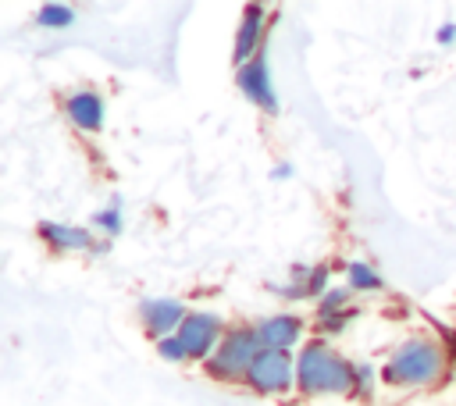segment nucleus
Returning <instances> with one entry per match:
<instances>
[{"instance_id":"nucleus-1","label":"nucleus","mask_w":456,"mask_h":406,"mask_svg":"<svg viewBox=\"0 0 456 406\" xmlns=\"http://www.w3.org/2000/svg\"><path fill=\"white\" fill-rule=\"evenodd\" d=\"M356 363L331 349L324 338H314L296 356V388L303 395H349Z\"/></svg>"},{"instance_id":"nucleus-2","label":"nucleus","mask_w":456,"mask_h":406,"mask_svg":"<svg viewBox=\"0 0 456 406\" xmlns=\"http://www.w3.org/2000/svg\"><path fill=\"white\" fill-rule=\"evenodd\" d=\"M449 367V353L442 342L428 338V335H413L406 338L385 363V381L395 388H410V385H438L445 378Z\"/></svg>"},{"instance_id":"nucleus-3","label":"nucleus","mask_w":456,"mask_h":406,"mask_svg":"<svg viewBox=\"0 0 456 406\" xmlns=\"http://www.w3.org/2000/svg\"><path fill=\"white\" fill-rule=\"evenodd\" d=\"M260 335H256V328H228V335L221 338V345H217V353L203 363L207 367V374L214 378V381H246V374H249V367H253V360L260 356Z\"/></svg>"},{"instance_id":"nucleus-4","label":"nucleus","mask_w":456,"mask_h":406,"mask_svg":"<svg viewBox=\"0 0 456 406\" xmlns=\"http://www.w3.org/2000/svg\"><path fill=\"white\" fill-rule=\"evenodd\" d=\"M296 385V360L292 353L281 349H260V356L253 360L249 374H246V388H253L256 395H285Z\"/></svg>"},{"instance_id":"nucleus-5","label":"nucleus","mask_w":456,"mask_h":406,"mask_svg":"<svg viewBox=\"0 0 456 406\" xmlns=\"http://www.w3.org/2000/svg\"><path fill=\"white\" fill-rule=\"evenodd\" d=\"M224 335H228V331H224V321H221L217 313H207V310L189 313L185 324L178 328V338H182L189 360H203V363L217 353V345H221Z\"/></svg>"},{"instance_id":"nucleus-6","label":"nucleus","mask_w":456,"mask_h":406,"mask_svg":"<svg viewBox=\"0 0 456 406\" xmlns=\"http://www.w3.org/2000/svg\"><path fill=\"white\" fill-rule=\"evenodd\" d=\"M235 82H239V93L249 103H256L267 114H278V93H274V82H271V71H267V57L264 53L253 57L249 64H242L239 75H235Z\"/></svg>"},{"instance_id":"nucleus-7","label":"nucleus","mask_w":456,"mask_h":406,"mask_svg":"<svg viewBox=\"0 0 456 406\" xmlns=\"http://www.w3.org/2000/svg\"><path fill=\"white\" fill-rule=\"evenodd\" d=\"M267 7L264 4H246V11H242V21H239V32H235V68H242V64H249L253 57H260L264 50V32H267Z\"/></svg>"},{"instance_id":"nucleus-8","label":"nucleus","mask_w":456,"mask_h":406,"mask_svg":"<svg viewBox=\"0 0 456 406\" xmlns=\"http://www.w3.org/2000/svg\"><path fill=\"white\" fill-rule=\"evenodd\" d=\"M139 317H142V328L150 331V338L160 342V338L178 335V328L185 324L189 310L178 299H142L139 303Z\"/></svg>"},{"instance_id":"nucleus-9","label":"nucleus","mask_w":456,"mask_h":406,"mask_svg":"<svg viewBox=\"0 0 456 406\" xmlns=\"http://www.w3.org/2000/svg\"><path fill=\"white\" fill-rule=\"evenodd\" d=\"M64 114L68 121L78 128V132H100L103 121H107V103L100 93L93 89H75L68 100H64Z\"/></svg>"},{"instance_id":"nucleus-10","label":"nucleus","mask_w":456,"mask_h":406,"mask_svg":"<svg viewBox=\"0 0 456 406\" xmlns=\"http://www.w3.org/2000/svg\"><path fill=\"white\" fill-rule=\"evenodd\" d=\"M256 335H260V345L264 349H281L289 353L299 338H303V321L296 313H271L256 324Z\"/></svg>"},{"instance_id":"nucleus-11","label":"nucleus","mask_w":456,"mask_h":406,"mask_svg":"<svg viewBox=\"0 0 456 406\" xmlns=\"http://www.w3.org/2000/svg\"><path fill=\"white\" fill-rule=\"evenodd\" d=\"M39 239L50 246V249H89L96 246L93 231L89 228H78V224H64V221H39Z\"/></svg>"},{"instance_id":"nucleus-12","label":"nucleus","mask_w":456,"mask_h":406,"mask_svg":"<svg viewBox=\"0 0 456 406\" xmlns=\"http://www.w3.org/2000/svg\"><path fill=\"white\" fill-rule=\"evenodd\" d=\"M328 278H331L328 264H296L289 274V281H296L306 292V299H321L328 292Z\"/></svg>"},{"instance_id":"nucleus-13","label":"nucleus","mask_w":456,"mask_h":406,"mask_svg":"<svg viewBox=\"0 0 456 406\" xmlns=\"http://www.w3.org/2000/svg\"><path fill=\"white\" fill-rule=\"evenodd\" d=\"M346 285L353 292H381L385 288V278L378 274V267H370L363 260H349L346 264Z\"/></svg>"},{"instance_id":"nucleus-14","label":"nucleus","mask_w":456,"mask_h":406,"mask_svg":"<svg viewBox=\"0 0 456 406\" xmlns=\"http://www.w3.org/2000/svg\"><path fill=\"white\" fill-rule=\"evenodd\" d=\"M36 25L39 28H68V25H75V11L68 4H43L36 11Z\"/></svg>"},{"instance_id":"nucleus-15","label":"nucleus","mask_w":456,"mask_h":406,"mask_svg":"<svg viewBox=\"0 0 456 406\" xmlns=\"http://www.w3.org/2000/svg\"><path fill=\"white\" fill-rule=\"evenodd\" d=\"M349 299H353V288H349V285L328 288V292L317 299V317H331V313H346V310H353Z\"/></svg>"},{"instance_id":"nucleus-16","label":"nucleus","mask_w":456,"mask_h":406,"mask_svg":"<svg viewBox=\"0 0 456 406\" xmlns=\"http://www.w3.org/2000/svg\"><path fill=\"white\" fill-rule=\"evenodd\" d=\"M93 228H100L107 239H114L118 231H121V210H118V199L107 207V210H100V214H93Z\"/></svg>"},{"instance_id":"nucleus-17","label":"nucleus","mask_w":456,"mask_h":406,"mask_svg":"<svg viewBox=\"0 0 456 406\" xmlns=\"http://www.w3.org/2000/svg\"><path fill=\"white\" fill-rule=\"evenodd\" d=\"M374 367L370 363H356V374H353V395L360 399H370L374 395Z\"/></svg>"},{"instance_id":"nucleus-18","label":"nucleus","mask_w":456,"mask_h":406,"mask_svg":"<svg viewBox=\"0 0 456 406\" xmlns=\"http://www.w3.org/2000/svg\"><path fill=\"white\" fill-rule=\"evenodd\" d=\"M353 317H356V306L353 310H346V313H331V317H317V328L324 331V335H342L349 324H353Z\"/></svg>"},{"instance_id":"nucleus-19","label":"nucleus","mask_w":456,"mask_h":406,"mask_svg":"<svg viewBox=\"0 0 456 406\" xmlns=\"http://www.w3.org/2000/svg\"><path fill=\"white\" fill-rule=\"evenodd\" d=\"M157 353H160V360H171V363H185V360H189V353H185V345H182L178 335L160 338V342H157Z\"/></svg>"},{"instance_id":"nucleus-20","label":"nucleus","mask_w":456,"mask_h":406,"mask_svg":"<svg viewBox=\"0 0 456 406\" xmlns=\"http://www.w3.org/2000/svg\"><path fill=\"white\" fill-rule=\"evenodd\" d=\"M442 338H445V353H449V363H456V328H442Z\"/></svg>"},{"instance_id":"nucleus-21","label":"nucleus","mask_w":456,"mask_h":406,"mask_svg":"<svg viewBox=\"0 0 456 406\" xmlns=\"http://www.w3.org/2000/svg\"><path fill=\"white\" fill-rule=\"evenodd\" d=\"M438 43H442V46H449V43H456V25H452V21H445V25L438 28Z\"/></svg>"},{"instance_id":"nucleus-22","label":"nucleus","mask_w":456,"mask_h":406,"mask_svg":"<svg viewBox=\"0 0 456 406\" xmlns=\"http://www.w3.org/2000/svg\"><path fill=\"white\" fill-rule=\"evenodd\" d=\"M289 175H292V167H289V164H278V167L271 171V178H289Z\"/></svg>"},{"instance_id":"nucleus-23","label":"nucleus","mask_w":456,"mask_h":406,"mask_svg":"<svg viewBox=\"0 0 456 406\" xmlns=\"http://www.w3.org/2000/svg\"><path fill=\"white\" fill-rule=\"evenodd\" d=\"M107 249H110V239H96V246H93V253H96V256H103Z\"/></svg>"}]
</instances>
